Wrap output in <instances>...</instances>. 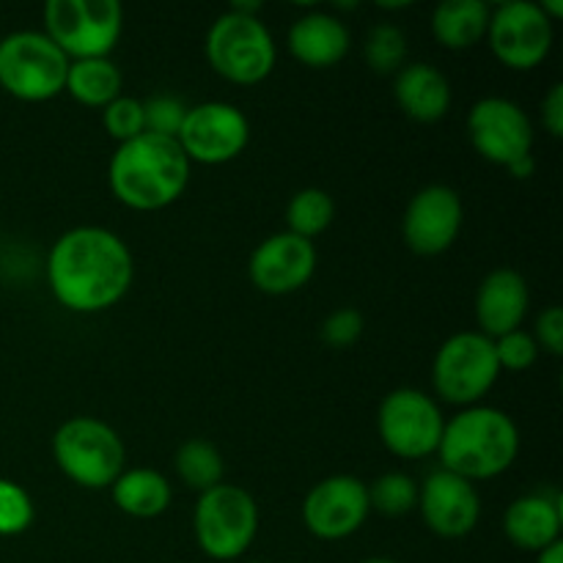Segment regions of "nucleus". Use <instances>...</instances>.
Wrapping results in <instances>:
<instances>
[{
    "label": "nucleus",
    "instance_id": "f257e3e1",
    "mask_svg": "<svg viewBox=\"0 0 563 563\" xmlns=\"http://www.w3.org/2000/svg\"><path fill=\"white\" fill-rule=\"evenodd\" d=\"M135 280L132 251L102 225H77L47 253V286L71 313H99L121 302Z\"/></svg>",
    "mask_w": 563,
    "mask_h": 563
},
{
    "label": "nucleus",
    "instance_id": "f03ea898",
    "mask_svg": "<svg viewBox=\"0 0 563 563\" xmlns=\"http://www.w3.org/2000/svg\"><path fill=\"white\" fill-rule=\"evenodd\" d=\"M190 159L176 137L143 132L119 143L108 163V185L115 201L132 212H159L185 196L190 185Z\"/></svg>",
    "mask_w": 563,
    "mask_h": 563
},
{
    "label": "nucleus",
    "instance_id": "7ed1b4c3",
    "mask_svg": "<svg viewBox=\"0 0 563 563\" xmlns=\"http://www.w3.org/2000/svg\"><path fill=\"white\" fill-rule=\"evenodd\" d=\"M440 467L471 484L489 482L509 471L520 456V429L509 412L476 405L445 421Z\"/></svg>",
    "mask_w": 563,
    "mask_h": 563
},
{
    "label": "nucleus",
    "instance_id": "20e7f679",
    "mask_svg": "<svg viewBox=\"0 0 563 563\" xmlns=\"http://www.w3.org/2000/svg\"><path fill=\"white\" fill-rule=\"evenodd\" d=\"M203 55L223 80L258 86L278 64V44L262 16L229 9L209 25Z\"/></svg>",
    "mask_w": 563,
    "mask_h": 563
},
{
    "label": "nucleus",
    "instance_id": "39448f33",
    "mask_svg": "<svg viewBox=\"0 0 563 563\" xmlns=\"http://www.w3.org/2000/svg\"><path fill=\"white\" fill-rule=\"evenodd\" d=\"M53 460L82 489H110L126 471L124 440L110 423L93 416H75L55 429Z\"/></svg>",
    "mask_w": 563,
    "mask_h": 563
},
{
    "label": "nucleus",
    "instance_id": "423d86ee",
    "mask_svg": "<svg viewBox=\"0 0 563 563\" xmlns=\"http://www.w3.org/2000/svg\"><path fill=\"white\" fill-rule=\"evenodd\" d=\"M192 533L201 553L212 561H236L253 548L258 533V504L245 487L218 484L198 495Z\"/></svg>",
    "mask_w": 563,
    "mask_h": 563
},
{
    "label": "nucleus",
    "instance_id": "0eeeda50",
    "mask_svg": "<svg viewBox=\"0 0 563 563\" xmlns=\"http://www.w3.org/2000/svg\"><path fill=\"white\" fill-rule=\"evenodd\" d=\"M69 58L44 31L0 38V88L20 102H49L64 93Z\"/></svg>",
    "mask_w": 563,
    "mask_h": 563
},
{
    "label": "nucleus",
    "instance_id": "6e6552de",
    "mask_svg": "<svg viewBox=\"0 0 563 563\" xmlns=\"http://www.w3.org/2000/svg\"><path fill=\"white\" fill-rule=\"evenodd\" d=\"M124 31L119 0H49L44 33L69 60L110 58Z\"/></svg>",
    "mask_w": 563,
    "mask_h": 563
},
{
    "label": "nucleus",
    "instance_id": "1a4fd4ad",
    "mask_svg": "<svg viewBox=\"0 0 563 563\" xmlns=\"http://www.w3.org/2000/svg\"><path fill=\"white\" fill-rule=\"evenodd\" d=\"M500 377L498 357H495L493 339L478 330L454 333L440 344L432 361V385L434 394L445 405L476 407L484 396L495 388Z\"/></svg>",
    "mask_w": 563,
    "mask_h": 563
},
{
    "label": "nucleus",
    "instance_id": "9d476101",
    "mask_svg": "<svg viewBox=\"0 0 563 563\" xmlns=\"http://www.w3.org/2000/svg\"><path fill=\"white\" fill-rule=\"evenodd\" d=\"M445 418L438 401L418 388H396L379 401L377 434L399 460H427L438 454Z\"/></svg>",
    "mask_w": 563,
    "mask_h": 563
},
{
    "label": "nucleus",
    "instance_id": "9b49d317",
    "mask_svg": "<svg viewBox=\"0 0 563 563\" xmlns=\"http://www.w3.org/2000/svg\"><path fill=\"white\" fill-rule=\"evenodd\" d=\"M487 44L495 58L515 71H533L553 49V22L533 0H506L489 11Z\"/></svg>",
    "mask_w": 563,
    "mask_h": 563
},
{
    "label": "nucleus",
    "instance_id": "f8f14e48",
    "mask_svg": "<svg viewBox=\"0 0 563 563\" xmlns=\"http://www.w3.org/2000/svg\"><path fill=\"white\" fill-rule=\"evenodd\" d=\"M176 143L190 165H225L251 143V121L231 102H198L187 108Z\"/></svg>",
    "mask_w": 563,
    "mask_h": 563
},
{
    "label": "nucleus",
    "instance_id": "ddd939ff",
    "mask_svg": "<svg viewBox=\"0 0 563 563\" xmlns=\"http://www.w3.org/2000/svg\"><path fill=\"white\" fill-rule=\"evenodd\" d=\"M473 148L487 163L509 168L511 163L533 154V121L515 99L484 97L471 108L465 121Z\"/></svg>",
    "mask_w": 563,
    "mask_h": 563
},
{
    "label": "nucleus",
    "instance_id": "4468645a",
    "mask_svg": "<svg viewBox=\"0 0 563 563\" xmlns=\"http://www.w3.org/2000/svg\"><path fill=\"white\" fill-rule=\"evenodd\" d=\"M368 515H372V506H368L366 482L350 473L322 478L302 500V522L308 533L322 542H341V539L355 537L366 526Z\"/></svg>",
    "mask_w": 563,
    "mask_h": 563
},
{
    "label": "nucleus",
    "instance_id": "2eb2a0df",
    "mask_svg": "<svg viewBox=\"0 0 563 563\" xmlns=\"http://www.w3.org/2000/svg\"><path fill=\"white\" fill-rule=\"evenodd\" d=\"M465 207L454 187L427 185L401 214V240L416 256H440L460 240Z\"/></svg>",
    "mask_w": 563,
    "mask_h": 563
},
{
    "label": "nucleus",
    "instance_id": "dca6fc26",
    "mask_svg": "<svg viewBox=\"0 0 563 563\" xmlns=\"http://www.w3.org/2000/svg\"><path fill=\"white\" fill-rule=\"evenodd\" d=\"M418 511L434 537L465 539L482 520V495L476 484L438 467L418 484Z\"/></svg>",
    "mask_w": 563,
    "mask_h": 563
},
{
    "label": "nucleus",
    "instance_id": "f3484780",
    "mask_svg": "<svg viewBox=\"0 0 563 563\" xmlns=\"http://www.w3.org/2000/svg\"><path fill=\"white\" fill-rule=\"evenodd\" d=\"M319 253L311 240L280 231L258 242L247 262V278L269 297H286L306 289L317 273Z\"/></svg>",
    "mask_w": 563,
    "mask_h": 563
},
{
    "label": "nucleus",
    "instance_id": "a211bd4d",
    "mask_svg": "<svg viewBox=\"0 0 563 563\" xmlns=\"http://www.w3.org/2000/svg\"><path fill=\"white\" fill-rule=\"evenodd\" d=\"M561 528L563 498L553 487L520 495L504 515L506 539L526 553H542L550 544L561 542Z\"/></svg>",
    "mask_w": 563,
    "mask_h": 563
},
{
    "label": "nucleus",
    "instance_id": "6ab92c4d",
    "mask_svg": "<svg viewBox=\"0 0 563 563\" xmlns=\"http://www.w3.org/2000/svg\"><path fill=\"white\" fill-rule=\"evenodd\" d=\"M528 308H531L528 280L517 269H493L476 291L478 333L495 341L511 330H520Z\"/></svg>",
    "mask_w": 563,
    "mask_h": 563
},
{
    "label": "nucleus",
    "instance_id": "aec40b11",
    "mask_svg": "<svg viewBox=\"0 0 563 563\" xmlns=\"http://www.w3.org/2000/svg\"><path fill=\"white\" fill-rule=\"evenodd\" d=\"M286 47L291 58L308 69H333L350 53L352 33L341 16L330 11H308L291 22Z\"/></svg>",
    "mask_w": 563,
    "mask_h": 563
},
{
    "label": "nucleus",
    "instance_id": "412c9836",
    "mask_svg": "<svg viewBox=\"0 0 563 563\" xmlns=\"http://www.w3.org/2000/svg\"><path fill=\"white\" fill-rule=\"evenodd\" d=\"M394 97L407 119L418 121V124H438L440 119L449 115L454 91H451L449 77L438 66L416 60L396 71Z\"/></svg>",
    "mask_w": 563,
    "mask_h": 563
},
{
    "label": "nucleus",
    "instance_id": "4be33fe9",
    "mask_svg": "<svg viewBox=\"0 0 563 563\" xmlns=\"http://www.w3.org/2000/svg\"><path fill=\"white\" fill-rule=\"evenodd\" d=\"M110 498H113L115 509L135 520H154V517L165 515L174 500V489H170L168 478L152 467H130L121 473L110 487Z\"/></svg>",
    "mask_w": 563,
    "mask_h": 563
},
{
    "label": "nucleus",
    "instance_id": "5701e85b",
    "mask_svg": "<svg viewBox=\"0 0 563 563\" xmlns=\"http://www.w3.org/2000/svg\"><path fill=\"white\" fill-rule=\"evenodd\" d=\"M489 11L493 5L484 0H443L432 11V36L454 53L476 47L487 36Z\"/></svg>",
    "mask_w": 563,
    "mask_h": 563
},
{
    "label": "nucleus",
    "instance_id": "b1692460",
    "mask_svg": "<svg viewBox=\"0 0 563 563\" xmlns=\"http://www.w3.org/2000/svg\"><path fill=\"white\" fill-rule=\"evenodd\" d=\"M121 88H124V75L110 58L69 60L64 91L75 102L102 110L121 97Z\"/></svg>",
    "mask_w": 563,
    "mask_h": 563
},
{
    "label": "nucleus",
    "instance_id": "393cba45",
    "mask_svg": "<svg viewBox=\"0 0 563 563\" xmlns=\"http://www.w3.org/2000/svg\"><path fill=\"white\" fill-rule=\"evenodd\" d=\"M174 465H176V476L181 478V484L196 489L198 495L218 487V484H223V476H225L223 454H220L209 440L196 438L181 443L179 451H176Z\"/></svg>",
    "mask_w": 563,
    "mask_h": 563
},
{
    "label": "nucleus",
    "instance_id": "a878e982",
    "mask_svg": "<svg viewBox=\"0 0 563 563\" xmlns=\"http://www.w3.org/2000/svg\"><path fill=\"white\" fill-rule=\"evenodd\" d=\"M333 220L335 201L322 187H306L289 198V207H286V231L289 234L313 242L333 225Z\"/></svg>",
    "mask_w": 563,
    "mask_h": 563
},
{
    "label": "nucleus",
    "instance_id": "bb28decb",
    "mask_svg": "<svg viewBox=\"0 0 563 563\" xmlns=\"http://www.w3.org/2000/svg\"><path fill=\"white\" fill-rule=\"evenodd\" d=\"M368 487V506L383 517H405L418 509V484L407 473L390 471L374 478Z\"/></svg>",
    "mask_w": 563,
    "mask_h": 563
},
{
    "label": "nucleus",
    "instance_id": "cd10ccee",
    "mask_svg": "<svg viewBox=\"0 0 563 563\" xmlns=\"http://www.w3.org/2000/svg\"><path fill=\"white\" fill-rule=\"evenodd\" d=\"M407 36L394 22H379L368 31L366 44H363V58L368 69L377 75H396L407 64Z\"/></svg>",
    "mask_w": 563,
    "mask_h": 563
},
{
    "label": "nucleus",
    "instance_id": "c85d7f7f",
    "mask_svg": "<svg viewBox=\"0 0 563 563\" xmlns=\"http://www.w3.org/2000/svg\"><path fill=\"white\" fill-rule=\"evenodd\" d=\"M36 520V506L27 489L11 478H0V539L20 537Z\"/></svg>",
    "mask_w": 563,
    "mask_h": 563
},
{
    "label": "nucleus",
    "instance_id": "c756f323",
    "mask_svg": "<svg viewBox=\"0 0 563 563\" xmlns=\"http://www.w3.org/2000/svg\"><path fill=\"white\" fill-rule=\"evenodd\" d=\"M102 124L115 143L135 141L137 135H143V132H146L143 102L141 99L124 97V93H121V97L113 99L108 108H102Z\"/></svg>",
    "mask_w": 563,
    "mask_h": 563
},
{
    "label": "nucleus",
    "instance_id": "7c9ffc66",
    "mask_svg": "<svg viewBox=\"0 0 563 563\" xmlns=\"http://www.w3.org/2000/svg\"><path fill=\"white\" fill-rule=\"evenodd\" d=\"M187 104L174 93H157L143 102V119H146V132L163 137L179 135L181 124H185Z\"/></svg>",
    "mask_w": 563,
    "mask_h": 563
},
{
    "label": "nucleus",
    "instance_id": "2f4dec72",
    "mask_svg": "<svg viewBox=\"0 0 563 563\" xmlns=\"http://www.w3.org/2000/svg\"><path fill=\"white\" fill-rule=\"evenodd\" d=\"M500 372H528L539 357V344L528 330H511L493 341Z\"/></svg>",
    "mask_w": 563,
    "mask_h": 563
},
{
    "label": "nucleus",
    "instance_id": "473e14b6",
    "mask_svg": "<svg viewBox=\"0 0 563 563\" xmlns=\"http://www.w3.org/2000/svg\"><path fill=\"white\" fill-rule=\"evenodd\" d=\"M363 330H366V319H363V313L357 311V308L346 306V308H335V311L324 319L322 328H319V335H322V341L330 346V350H346V346L361 341Z\"/></svg>",
    "mask_w": 563,
    "mask_h": 563
},
{
    "label": "nucleus",
    "instance_id": "72a5a7b5",
    "mask_svg": "<svg viewBox=\"0 0 563 563\" xmlns=\"http://www.w3.org/2000/svg\"><path fill=\"white\" fill-rule=\"evenodd\" d=\"M537 339L539 350L550 352L553 357H559L563 352V311L559 306H548L537 317Z\"/></svg>",
    "mask_w": 563,
    "mask_h": 563
},
{
    "label": "nucleus",
    "instance_id": "f704fd0d",
    "mask_svg": "<svg viewBox=\"0 0 563 563\" xmlns=\"http://www.w3.org/2000/svg\"><path fill=\"white\" fill-rule=\"evenodd\" d=\"M542 126L550 137L563 135V82H553L542 99Z\"/></svg>",
    "mask_w": 563,
    "mask_h": 563
},
{
    "label": "nucleus",
    "instance_id": "c9c22d12",
    "mask_svg": "<svg viewBox=\"0 0 563 563\" xmlns=\"http://www.w3.org/2000/svg\"><path fill=\"white\" fill-rule=\"evenodd\" d=\"M506 170H509L511 179H531L533 170H537V159H533V154H531V157H522V159H517V163H511Z\"/></svg>",
    "mask_w": 563,
    "mask_h": 563
},
{
    "label": "nucleus",
    "instance_id": "e433bc0d",
    "mask_svg": "<svg viewBox=\"0 0 563 563\" xmlns=\"http://www.w3.org/2000/svg\"><path fill=\"white\" fill-rule=\"evenodd\" d=\"M537 563H563V542L550 544L548 550L537 553Z\"/></svg>",
    "mask_w": 563,
    "mask_h": 563
},
{
    "label": "nucleus",
    "instance_id": "4c0bfd02",
    "mask_svg": "<svg viewBox=\"0 0 563 563\" xmlns=\"http://www.w3.org/2000/svg\"><path fill=\"white\" fill-rule=\"evenodd\" d=\"M361 563H401V561L385 559V555H374V559H366V561H361Z\"/></svg>",
    "mask_w": 563,
    "mask_h": 563
},
{
    "label": "nucleus",
    "instance_id": "58836bf2",
    "mask_svg": "<svg viewBox=\"0 0 563 563\" xmlns=\"http://www.w3.org/2000/svg\"><path fill=\"white\" fill-rule=\"evenodd\" d=\"M0 242H3V236H0Z\"/></svg>",
    "mask_w": 563,
    "mask_h": 563
}]
</instances>
